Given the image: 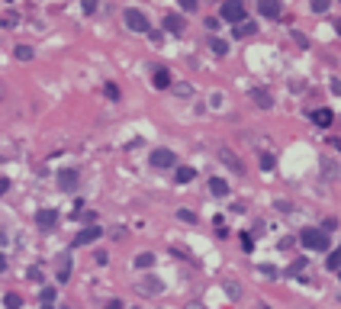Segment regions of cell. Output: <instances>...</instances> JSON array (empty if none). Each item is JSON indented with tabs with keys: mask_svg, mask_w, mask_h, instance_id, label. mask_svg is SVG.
<instances>
[{
	"mask_svg": "<svg viewBox=\"0 0 341 309\" xmlns=\"http://www.w3.org/2000/svg\"><path fill=\"white\" fill-rule=\"evenodd\" d=\"M299 245L309 248V252H325V248H328V235L322 229H302L299 232Z\"/></svg>",
	"mask_w": 341,
	"mask_h": 309,
	"instance_id": "cell-1",
	"label": "cell"
},
{
	"mask_svg": "<svg viewBox=\"0 0 341 309\" xmlns=\"http://www.w3.org/2000/svg\"><path fill=\"white\" fill-rule=\"evenodd\" d=\"M219 16L225 23H245V4H241V0H225V4L219 7Z\"/></svg>",
	"mask_w": 341,
	"mask_h": 309,
	"instance_id": "cell-2",
	"label": "cell"
},
{
	"mask_svg": "<svg viewBox=\"0 0 341 309\" xmlns=\"http://www.w3.org/2000/svg\"><path fill=\"white\" fill-rule=\"evenodd\" d=\"M123 20H126V26L132 29V32H148V16L142 13V10H136V7H129L126 13H123Z\"/></svg>",
	"mask_w": 341,
	"mask_h": 309,
	"instance_id": "cell-3",
	"label": "cell"
},
{
	"mask_svg": "<svg viewBox=\"0 0 341 309\" xmlns=\"http://www.w3.org/2000/svg\"><path fill=\"white\" fill-rule=\"evenodd\" d=\"M148 161H151V168H174V151L170 148H155L148 154Z\"/></svg>",
	"mask_w": 341,
	"mask_h": 309,
	"instance_id": "cell-4",
	"label": "cell"
},
{
	"mask_svg": "<svg viewBox=\"0 0 341 309\" xmlns=\"http://www.w3.org/2000/svg\"><path fill=\"white\" fill-rule=\"evenodd\" d=\"M78 184H81V174L74 171V168H65V171H58V187L62 190H78Z\"/></svg>",
	"mask_w": 341,
	"mask_h": 309,
	"instance_id": "cell-5",
	"label": "cell"
},
{
	"mask_svg": "<svg viewBox=\"0 0 341 309\" xmlns=\"http://www.w3.org/2000/svg\"><path fill=\"white\" fill-rule=\"evenodd\" d=\"M103 235V229L100 225H87V229H81L78 235H74V248H81V245H90V242H97Z\"/></svg>",
	"mask_w": 341,
	"mask_h": 309,
	"instance_id": "cell-6",
	"label": "cell"
},
{
	"mask_svg": "<svg viewBox=\"0 0 341 309\" xmlns=\"http://www.w3.org/2000/svg\"><path fill=\"white\" fill-rule=\"evenodd\" d=\"M139 293H145V296H158V293H164V280L161 277H145L142 283H139Z\"/></svg>",
	"mask_w": 341,
	"mask_h": 309,
	"instance_id": "cell-7",
	"label": "cell"
},
{
	"mask_svg": "<svg viewBox=\"0 0 341 309\" xmlns=\"http://www.w3.org/2000/svg\"><path fill=\"white\" fill-rule=\"evenodd\" d=\"M35 222H39L42 232H52L55 225H58V213L55 209H39V213H35Z\"/></svg>",
	"mask_w": 341,
	"mask_h": 309,
	"instance_id": "cell-8",
	"label": "cell"
},
{
	"mask_svg": "<svg viewBox=\"0 0 341 309\" xmlns=\"http://www.w3.org/2000/svg\"><path fill=\"white\" fill-rule=\"evenodd\" d=\"M258 10H261L267 20H280V13H283V4H280V0H261Z\"/></svg>",
	"mask_w": 341,
	"mask_h": 309,
	"instance_id": "cell-9",
	"label": "cell"
},
{
	"mask_svg": "<svg viewBox=\"0 0 341 309\" xmlns=\"http://www.w3.org/2000/svg\"><path fill=\"white\" fill-rule=\"evenodd\" d=\"M184 26H187L184 16H177V13H167V16H164V29H167L170 35H180V32H184Z\"/></svg>",
	"mask_w": 341,
	"mask_h": 309,
	"instance_id": "cell-10",
	"label": "cell"
},
{
	"mask_svg": "<svg viewBox=\"0 0 341 309\" xmlns=\"http://www.w3.org/2000/svg\"><path fill=\"white\" fill-rule=\"evenodd\" d=\"M251 100L261 106V110H271L274 106V100H271V93H267L264 87H251Z\"/></svg>",
	"mask_w": 341,
	"mask_h": 309,
	"instance_id": "cell-11",
	"label": "cell"
},
{
	"mask_svg": "<svg viewBox=\"0 0 341 309\" xmlns=\"http://www.w3.org/2000/svg\"><path fill=\"white\" fill-rule=\"evenodd\" d=\"M219 158H222L225 164H229V168H232L235 174H245V164H241L238 158H235V151H229V148H222V151H219Z\"/></svg>",
	"mask_w": 341,
	"mask_h": 309,
	"instance_id": "cell-12",
	"label": "cell"
},
{
	"mask_svg": "<svg viewBox=\"0 0 341 309\" xmlns=\"http://www.w3.org/2000/svg\"><path fill=\"white\" fill-rule=\"evenodd\" d=\"M151 84H155L158 90H167V87H170V71H167V68H158L155 74H151Z\"/></svg>",
	"mask_w": 341,
	"mask_h": 309,
	"instance_id": "cell-13",
	"label": "cell"
},
{
	"mask_svg": "<svg viewBox=\"0 0 341 309\" xmlns=\"http://www.w3.org/2000/svg\"><path fill=\"white\" fill-rule=\"evenodd\" d=\"M332 120H335L332 110H315V113H312V123H315V126H322V129L332 126Z\"/></svg>",
	"mask_w": 341,
	"mask_h": 309,
	"instance_id": "cell-14",
	"label": "cell"
},
{
	"mask_svg": "<svg viewBox=\"0 0 341 309\" xmlns=\"http://www.w3.org/2000/svg\"><path fill=\"white\" fill-rule=\"evenodd\" d=\"M210 190H213V197H225L229 194V184L222 181V177H210Z\"/></svg>",
	"mask_w": 341,
	"mask_h": 309,
	"instance_id": "cell-15",
	"label": "cell"
},
{
	"mask_svg": "<svg viewBox=\"0 0 341 309\" xmlns=\"http://www.w3.org/2000/svg\"><path fill=\"white\" fill-rule=\"evenodd\" d=\"M254 32H258V26H254V23H238V26H235V35H238V39H248V35H254Z\"/></svg>",
	"mask_w": 341,
	"mask_h": 309,
	"instance_id": "cell-16",
	"label": "cell"
},
{
	"mask_svg": "<svg viewBox=\"0 0 341 309\" xmlns=\"http://www.w3.org/2000/svg\"><path fill=\"white\" fill-rule=\"evenodd\" d=\"M325 267L328 271H341V248H335V252L325 258Z\"/></svg>",
	"mask_w": 341,
	"mask_h": 309,
	"instance_id": "cell-17",
	"label": "cell"
},
{
	"mask_svg": "<svg viewBox=\"0 0 341 309\" xmlns=\"http://www.w3.org/2000/svg\"><path fill=\"white\" fill-rule=\"evenodd\" d=\"M193 177H197V171H193V168H177V184H190Z\"/></svg>",
	"mask_w": 341,
	"mask_h": 309,
	"instance_id": "cell-18",
	"label": "cell"
},
{
	"mask_svg": "<svg viewBox=\"0 0 341 309\" xmlns=\"http://www.w3.org/2000/svg\"><path fill=\"white\" fill-rule=\"evenodd\" d=\"M322 171H325V174H332V177H341V168H338L332 158H322Z\"/></svg>",
	"mask_w": 341,
	"mask_h": 309,
	"instance_id": "cell-19",
	"label": "cell"
},
{
	"mask_svg": "<svg viewBox=\"0 0 341 309\" xmlns=\"http://www.w3.org/2000/svg\"><path fill=\"white\" fill-rule=\"evenodd\" d=\"M4 306H7V309H23V296H20V293H7Z\"/></svg>",
	"mask_w": 341,
	"mask_h": 309,
	"instance_id": "cell-20",
	"label": "cell"
},
{
	"mask_svg": "<svg viewBox=\"0 0 341 309\" xmlns=\"http://www.w3.org/2000/svg\"><path fill=\"white\" fill-rule=\"evenodd\" d=\"M13 55L20 58V62H29V58H32V45H16Z\"/></svg>",
	"mask_w": 341,
	"mask_h": 309,
	"instance_id": "cell-21",
	"label": "cell"
},
{
	"mask_svg": "<svg viewBox=\"0 0 341 309\" xmlns=\"http://www.w3.org/2000/svg\"><path fill=\"white\" fill-rule=\"evenodd\" d=\"M210 49H213V55H225V52H229V42H222V39H210Z\"/></svg>",
	"mask_w": 341,
	"mask_h": 309,
	"instance_id": "cell-22",
	"label": "cell"
},
{
	"mask_svg": "<svg viewBox=\"0 0 341 309\" xmlns=\"http://www.w3.org/2000/svg\"><path fill=\"white\" fill-rule=\"evenodd\" d=\"M155 264V255L151 252H142L139 258H136V267H151Z\"/></svg>",
	"mask_w": 341,
	"mask_h": 309,
	"instance_id": "cell-23",
	"label": "cell"
},
{
	"mask_svg": "<svg viewBox=\"0 0 341 309\" xmlns=\"http://www.w3.org/2000/svg\"><path fill=\"white\" fill-rule=\"evenodd\" d=\"M68 274H71V258L65 255V258H62V267H58V280L65 283V280H68Z\"/></svg>",
	"mask_w": 341,
	"mask_h": 309,
	"instance_id": "cell-24",
	"label": "cell"
},
{
	"mask_svg": "<svg viewBox=\"0 0 341 309\" xmlns=\"http://www.w3.org/2000/svg\"><path fill=\"white\" fill-rule=\"evenodd\" d=\"M225 293L232 296V300H238V296H241V287H238L235 280H229V283H225Z\"/></svg>",
	"mask_w": 341,
	"mask_h": 309,
	"instance_id": "cell-25",
	"label": "cell"
},
{
	"mask_svg": "<svg viewBox=\"0 0 341 309\" xmlns=\"http://www.w3.org/2000/svg\"><path fill=\"white\" fill-rule=\"evenodd\" d=\"M52 303H55V290L45 287V290H42V306H52Z\"/></svg>",
	"mask_w": 341,
	"mask_h": 309,
	"instance_id": "cell-26",
	"label": "cell"
},
{
	"mask_svg": "<svg viewBox=\"0 0 341 309\" xmlns=\"http://www.w3.org/2000/svg\"><path fill=\"white\" fill-rule=\"evenodd\" d=\"M328 7H332V0H312V10H315V13H325Z\"/></svg>",
	"mask_w": 341,
	"mask_h": 309,
	"instance_id": "cell-27",
	"label": "cell"
},
{
	"mask_svg": "<svg viewBox=\"0 0 341 309\" xmlns=\"http://www.w3.org/2000/svg\"><path fill=\"white\" fill-rule=\"evenodd\" d=\"M0 26H4V29H13V26H16V13H7L4 20H0Z\"/></svg>",
	"mask_w": 341,
	"mask_h": 309,
	"instance_id": "cell-28",
	"label": "cell"
},
{
	"mask_svg": "<svg viewBox=\"0 0 341 309\" xmlns=\"http://www.w3.org/2000/svg\"><path fill=\"white\" fill-rule=\"evenodd\" d=\"M261 168H264V171H271V168H274V154H267V151L261 154Z\"/></svg>",
	"mask_w": 341,
	"mask_h": 309,
	"instance_id": "cell-29",
	"label": "cell"
},
{
	"mask_svg": "<svg viewBox=\"0 0 341 309\" xmlns=\"http://www.w3.org/2000/svg\"><path fill=\"white\" fill-rule=\"evenodd\" d=\"M177 216H180V219H184V222H197V216H193V213H190V209H180V213H177Z\"/></svg>",
	"mask_w": 341,
	"mask_h": 309,
	"instance_id": "cell-30",
	"label": "cell"
},
{
	"mask_svg": "<svg viewBox=\"0 0 341 309\" xmlns=\"http://www.w3.org/2000/svg\"><path fill=\"white\" fill-rule=\"evenodd\" d=\"M174 90H177V93H180V97H190V93H193V90H190V84H177V87H174Z\"/></svg>",
	"mask_w": 341,
	"mask_h": 309,
	"instance_id": "cell-31",
	"label": "cell"
},
{
	"mask_svg": "<svg viewBox=\"0 0 341 309\" xmlns=\"http://www.w3.org/2000/svg\"><path fill=\"white\" fill-rule=\"evenodd\" d=\"M106 97H109V100H116V97H119V90H116V84H106Z\"/></svg>",
	"mask_w": 341,
	"mask_h": 309,
	"instance_id": "cell-32",
	"label": "cell"
},
{
	"mask_svg": "<svg viewBox=\"0 0 341 309\" xmlns=\"http://www.w3.org/2000/svg\"><path fill=\"white\" fill-rule=\"evenodd\" d=\"M103 309H123V303H119V300H109V303H106Z\"/></svg>",
	"mask_w": 341,
	"mask_h": 309,
	"instance_id": "cell-33",
	"label": "cell"
},
{
	"mask_svg": "<svg viewBox=\"0 0 341 309\" xmlns=\"http://www.w3.org/2000/svg\"><path fill=\"white\" fill-rule=\"evenodd\" d=\"M7 190H10V181H7V177H0V194H7Z\"/></svg>",
	"mask_w": 341,
	"mask_h": 309,
	"instance_id": "cell-34",
	"label": "cell"
},
{
	"mask_svg": "<svg viewBox=\"0 0 341 309\" xmlns=\"http://www.w3.org/2000/svg\"><path fill=\"white\" fill-rule=\"evenodd\" d=\"M4 271H7V258L0 255V274H4Z\"/></svg>",
	"mask_w": 341,
	"mask_h": 309,
	"instance_id": "cell-35",
	"label": "cell"
},
{
	"mask_svg": "<svg viewBox=\"0 0 341 309\" xmlns=\"http://www.w3.org/2000/svg\"><path fill=\"white\" fill-rule=\"evenodd\" d=\"M187 309H206V306H203V303H190Z\"/></svg>",
	"mask_w": 341,
	"mask_h": 309,
	"instance_id": "cell-36",
	"label": "cell"
},
{
	"mask_svg": "<svg viewBox=\"0 0 341 309\" xmlns=\"http://www.w3.org/2000/svg\"><path fill=\"white\" fill-rule=\"evenodd\" d=\"M335 32H338V35H341V20H338V23H335Z\"/></svg>",
	"mask_w": 341,
	"mask_h": 309,
	"instance_id": "cell-37",
	"label": "cell"
},
{
	"mask_svg": "<svg viewBox=\"0 0 341 309\" xmlns=\"http://www.w3.org/2000/svg\"><path fill=\"white\" fill-rule=\"evenodd\" d=\"M261 309H271V306H261Z\"/></svg>",
	"mask_w": 341,
	"mask_h": 309,
	"instance_id": "cell-38",
	"label": "cell"
},
{
	"mask_svg": "<svg viewBox=\"0 0 341 309\" xmlns=\"http://www.w3.org/2000/svg\"><path fill=\"white\" fill-rule=\"evenodd\" d=\"M42 309H52V306H42Z\"/></svg>",
	"mask_w": 341,
	"mask_h": 309,
	"instance_id": "cell-39",
	"label": "cell"
}]
</instances>
